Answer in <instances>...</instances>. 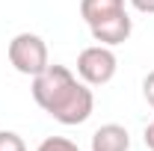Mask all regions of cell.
I'll use <instances>...</instances> for the list:
<instances>
[{
  "label": "cell",
  "instance_id": "obj_9",
  "mask_svg": "<svg viewBox=\"0 0 154 151\" xmlns=\"http://www.w3.org/2000/svg\"><path fill=\"white\" fill-rule=\"evenodd\" d=\"M0 151H27V142L15 131H0Z\"/></svg>",
  "mask_w": 154,
  "mask_h": 151
},
{
  "label": "cell",
  "instance_id": "obj_4",
  "mask_svg": "<svg viewBox=\"0 0 154 151\" xmlns=\"http://www.w3.org/2000/svg\"><path fill=\"white\" fill-rule=\"evenodd\" d=\"M92 110H95V95H92V89L86 83H74V89L59 101V107L54 113H48V116L57 119L59 125H68L71 128V125H83L92 116Z\"/></svg>",
  "mask_w": 154,
  "mask_h": 151
},
{
  "label": "cell",
  "instance_id": "obj_8",
  "mask_svg": "<svg viewBox=\"0 0 154 151\" xmlns=\"http://www.w3.org/2000/svg\"><path fill=\"white\" fill-rule=\"evenodd\" d=\"M36 151H80V148H77V142L65 139V136H48V139L38 142Z\"/></svg>",
  "mask_w": 154,
  "mask_h": 151
},
{
  "label": "cell",
  "instance_id": "obj_5",
  "mask_svg": "<svg viewBox=\"0 0 154 151\" xmlns=\"http://www.w3.org/2000/svg\"><path fill=\"white\" fill-rule=\"evenodd\" d=\"M89 33H92V39H95L98 45L116 48V45H122V42L131 39V33H134V21H131L128 12H119V15H110V18L92 24Z\"/></svg>",
  "mask_w": 154,
  "mask_h": 151
},
{
  "label": "cell",
  "instance_id": "obj_12",
  "mask_svg": "<svg viewBox=\"0 0 154 151\" xmlns=\"http://www.w3.org/2000/svg\"><path fill=\"white\" fill-rule=\"evenodd\" d=\"M142 139H145V145L154 151V119H151V125L145 128V136H142Z\"/></svg>",
  "mask_w": 154,
  "mask_h": 151
},
{
  "label": "cell",
  "instance_id": "obj_3",
  "mask_svg": "<svg viewBox=\"0 0 154 151\" xmlns=\"http://www.w3.org/2000/svg\"><path fill=\"white\" fill-rule=\"evenodd\" d=\"M116 68H119V59H116L113 48H107V45L83 48L77 57V74L86 86H107L116 77Z\"/></svg>",
  "mask_w": 154,
  "mask_h": 151
},
{
  "label": "cell",
  "instance_id": "obj_7",
  "mask_svg": "<svg viewBox=\"0 0 154 151\" xmlns=\"http://www.w3.org/2000/svg\"><path fill=\"white\" fill-rule=\"evenodd\" d=\"M119 12H125V0H80V15L89 27Z\"/></svg>",
  "mask_w": 154,
  "mask_h": 151
},
{
  "label": "cell",
  "instance_id": "obj_2",
  "mask_svg": "<svg viewBox=\"0 0 154 151\" xmlns=\"http://www.w3.org/2000/svg\"><path fill=\"white\" fill-rule=\"evenodd\" d=\"M6 54H9L12 68H15L18 74H27V77H36L38 71H45V68L51 65V59H48V45H45V39L36 36V33H18V36L9 42Z\"/></svg>",
  "mask_w": 154,
  "mask_h": 151
},
{
  "label": "cell",
  "instance_id": "obj_11",
  "mask_svg": "<svg viewBox=\"0 0 154 151\" xmlns=\"http://www.w3.org/2000/svg\"><path fill=\"white\" fill-rule=\"evenodd\" d=\"M136 12H145V15H154V0H131Z\"/></svg>",
  "mask_w": 154,
  "mask_h": 151
},
{
  "label": "cell",
  "instance_id": "obj_10",
  "mask_svg": "<svg viewBox=\"0 0 154 151\" xmlns=\"http://www.w3.org/2000/svg\"><path fill=\"white\" fill-rule=\"evenodd\" d=\"M142 95H145V101L154 107V71H148L145 80H142Z\"/></svg>",
  "mask_w": 154,
  "mask_h": 151
},
{
  "label": "cell",
  "instance_id": "obj_1",
  "mask_svg": "<svg viewBox=\"0 0 154 151\" xmlns=\"http://www.w3.org/2000/svg\"><path fill=\"white\" fill-rule=\"evenodd\" d=\"M77 77L65 68V65H48L45 71H38L33 77V101L45 113H54L59 107V101L74 89Z\"/></svg>",
  "mask_w": 154,
  "mask_h": 151
},
{
  "label": "cell",
  "instance_id": "obj_6",
  "mask_svg": "<svg viewBox=\"0 0 154 151\" xmlns=\"http://www.w3.org/2000/svg\"><path fill=\"white\" fill-rule=\"evenodd\" d=\"M92 151H131V133L122 125H101L92 133Z\"/></svg>",
  "mask_w": 154,
  "mask_h": 151
}]
</instances>
